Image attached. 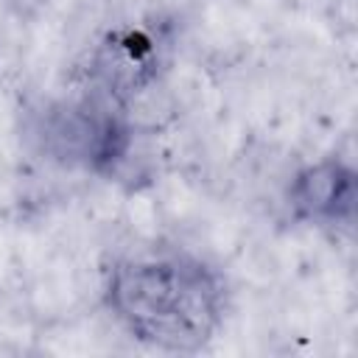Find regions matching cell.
Listing matches in <instances>:
<instances>
[{"label": "cell", "instance_id": "cell-1", "mask_svg": "<svg viewBox=\"0 0 358 358\" xmlns=\"http://www.w3.org/2000/svg\"><path fill=\"white\" fill-rule=\"evenodd\" d=\"M224 280L190 255H145L112 268L106 305L143 344L199 352L224 322Z\"/></svg>", "mask_w": 358, "mask_h": 358}, {"label": "cell", "instance_id": "cell-4", "mask_svg": "<svg viewBox=\"0 0 358 358\" xmlns=\"http://www.w3.org/2000/svg\"><path fill=\"white\" fill-rule=\"evenodd\" d=\"M6 3H8L14 11H20V14H31V11H36L45 0H6Z\"/></svg>", "mask_w": 358, "mask_h": 358}, {"label": "cell", "instance_id": "cell-3", "mask_svg": "<svg viewBox=\"0 0 358 358\" xmlns=\"http://www.w3.org/2000/svg\"><path fill=\"white\" fill-rule=\"evenodd\" d=\"M355 173L338 159L305 168L291 185V207L313 224H350L355 218Z\"/></svg>", "mask_w": 358, "mask_h": 358}, {"label": "cell", "instance_id": "cell-2", "mask_svg": "<svg viewBox=\"0 0 358 358\" xmlns=\"http://www.w3.org/2000/svg\"><path fill=\"white\" fill-rule=\"evenodd\" d=\"M45 145L64 162L103 171L123 159L129 129L120 115L95 106H64L45 120Z\"/></svg>", "mask_w": 358, "mask_h": 358}]
</instances>
